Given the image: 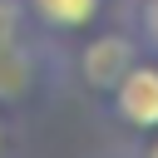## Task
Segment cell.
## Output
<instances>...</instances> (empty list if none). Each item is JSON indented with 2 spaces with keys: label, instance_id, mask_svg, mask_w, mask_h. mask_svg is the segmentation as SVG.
Listing matches in <instances>:
<instances>
[{
  "label": "cell",
  "instance_id": "1",
  "mask_svg": "<svg viewBox=\"0 0 158 158\" xmlns=\"http://www.w3.org/2000/svg\"><path fill=\"white\" fill-rule=\"evenodd\" d=\"M109 94H114V114L128 128H143V133L158 128V64L153 59H133Z\"/></svg>",
  "mask_w": 158,
  "mask_h": 158
},
{
  "label": "cell",
  "instance_id": "2",
  "mask_svg": "<svg viewBox=\"0 0 158 158\" xmlns=\"http://www.w3.org/2000/svg\"><path fill=\"white\" fill-rule=\"evenodd\" d=\"M133 64V44L123 40V35H99V40H89L84 44V79L94 84V89H114L118 84V74Z\"/></svg>",
  "mask_w": 158,
  "mask_h": 158
},
{
  "label": "cell",
  "instance_id": "3",
  "mask_svg": "<svg viewBox=\"0 0 158 158\" xmlns=\"http://www.w3.org/2000/svg\"><path fill=\"white\" fill-rule=\"evenodd\" d=\"M25 5H30L35 25L49 35H79L99 15V0H25Z\"/></svg>",
  "mask_w": 158,
  "mask_h": 158
},
{
  "label": "cell",
  "instance_id": "4",
  "mask_svg": "<svg viewBox=\"0 0 158 158\" xmlns=\"http://www.w3.org/2000/svg\"><path fill=\"white\" fill-rule=\"evenodd\" d=\"M138 30H143L148 49L158 54V0H143V5H138Z\"/></svg>",
  "mask_w": 158,
  "mask_h": 158
},
{
  "label": "cell",
  "instance_id": "5",
  "mask_svg": "<svg viewBox=\"0 0 158 158\" xmlns=\"http://www.w3.org/2000/svg\"><path fill=\"white\" fill-rule=\"evenodd\" d=\"M143 158H158V128H153V138H148V148H143Z\"/></svg>",
  "mask_w": 158,
  "mask_h": 158
},
{
  "label": "cell",
  "instance_id": "6",
  "mask_svg": "<svg viewBox=\"0 0 158 158\" xmlns=\"http://www.w3.org/2000/svg\"><path fill=\"white\" fill-rule=\"evenodd\" d=\"M0 148H5V123H0Z\"/></svg>",
  "mask_w": 158,
  "mask_h": 158
}]
</instances>
